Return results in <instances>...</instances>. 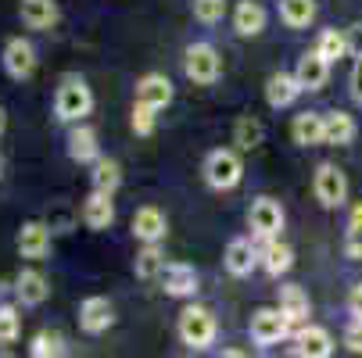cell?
Here are the masks:
<instances>
[{
	"label": "cell",
	"mask_w": 362,
	"mask_h": 358,
	"mask_svg": "<svg viewBox=\"0 0 362 358\" xmlns=\"http://www.w3.org/2000/svg\"><path fill=\"white\" fill-rule=\"evenodd\" d=\"M348 312H351V319H362V283H355L348 290Z\"/></svg>",
	"instance_id": "obj_41"
},
{
	"label": "cell",
	"mask_w": 362,
	"mask_h": 358,
	"mask_svg": "<svg viewBox=\"0 0 362 358\" xmlns=\"http://www.w3.org/2000/svg\"><path fill=\"white\" fill-rule=\"evenodd\" d=\"M341 340H344V347H348L351 354H362V319H351V323L344 326Z\"/></svg>",
	"instance_id": "obj_37"
},
{
	"label": "cell",
	"mask_w": 362,
	"mask_h": 358,
	"mask_svg": "<svg viewBox=\"0 0 362 358\" xmlns=\"http://www.w3.org/2000/svg\"><path fill=\"white\" fill-rule=\"evenodd\" d=\"M294 354L298 358H330L334 354V337L327 326L305 323L294 330Z\"/></svg>",
	"instance_id": "obj_13"
},
{
	"label": "cell",
	"mask_w": 362,
	"mask_h": 358,
	"mask_svg": "<svg viewBox=\"0 0 362 358\" xmlns=\"http://www.w3.org/2000/svg\"><path fill=\"white\" fill-rule=\"evenodd\" d=\"M276 309L294 323V326H305V319H308V294H305V287H298V283H284L280 287V294H276Z\"/></svg>",
	"instance_id": "obj_25"
},
{
	"label": "cell",
	"mask_w": 362,
	"mask_h": 358,
	"mask_svg": "<svg viewBox=\"0 0 362 358\" xmlns=\"http://www.w3.org/2000/svg\"><path fill=\"white\" fill-rule=\"evenodd\" d=\"M201 176L212 190H233L244 179V162H240V150L237 147H216L204 155Z\"/></svg>",
	"instance_id": "obj_3"
},
{
	"label": "cell",
	"mask_w": 362,
	"mask_h": 358,
	"mask_svg": "<svg viewBox=\"0 0 362 358\" xmlns=\"http://www.w3.org/2000/svg\"><path fill=\"white\" fill-rule=\"evenodd\" d=\"M348 93H351L355 105H362V58H355V65H351V76H348Z\"/></svg>",
	"instance_id": "obj_38"
},
{
	"label": "cell",
	"mask_w": 362,
	"mask_h": 358,
	"mask_svg": "<svg viewBox=\"0 0 362 358\" xmlns=\"http://www.w3.org/2000/svg\"><path fill=\"white\" fill-rule=\"evenodd\" d=\"M0 358H15V351L11 347H0Z\"/></svg>",
	"instance_id": "obj_45"
},
{
	"label": "cell",
	"mask_w": 362,
	"mask_h": 358,
	"mask_svg": "<svg viewBox=\"0 0 362 358\" xmlns=\"http://www.w3.org/2000/svg\"><path fill=\"white\" fill-rule=\"evenodd\" d=\"M133 273H136L140 280H158V276L165 273V254H162V247H158V244H144V247L136 251Z\"/></svg>",
	"instance_id": "obj_30"
},
{
	"label": "cell",
	"mask_w": 362,
	"mask_h": 358,
	"mask_svg": "<svg viewBox=\"0 0 362 358\" xmlns=\"http://www.w3.org/2000/svg\"><path fill=\"white\" fill-rule=\"evenodd\" d=\"M18 15H22V25L33 32H50L62 22L58 0H18Z\"/></svg>",
	"instance_id": "obj_15"
},
{
	"label": "cell",
	"mask_w": 362,
	"mask_h": 358,
	"mask_svg": "<svg viewBox=\"0 0 362 358\" xmlns=\"http://www.w3.org/2000/svg\"><path fill=\"white\" fill-rule=\"evenodd\" d=\"M29 354L33 358H65L69 354V344L58 330H40L29 344Z\"/></svg>",
	"instance_id": "obj_31"
},
{
	"label": "cell",
	"mask_w": 362,
	"mask_h": 358,
	"mask_svg": "<svg viewBox=\"0 0 362 358\" xmlns=\"http://www.w3.org/2000/svg\"><path fill=\"white\" fill-rule=\"evenodd\" d=\"M69 158L76 165H93L100 158V143H97V129L79 122L69 129Z\"/></svg>",
	"instance_id": "obj_23"
},
{
	"label": "cell",
	"mask_w": 362,
	"mask_h": 358,
	"mask_svg": "<svg viewBox=\"0 0 362 358\" xmlns=\"http://www.w3.org/2000/svg\"><path fill=\"white\" fill-rule=\"evenodd\" d=\"M219 358H247V351H240V347H226Z\"/></svg>",
	"instance_id": "obj_43"
},
{
	"label": "cell",
	"mask_w": 362,
	"mask_h": 358,
	"mask_svg": "<svg viewBox=\"0 0 362 358\" xmlns=\"http://www.w3.org/2000/svg\"><path fill=\"white\" fill-rule=\"evenodd\" d=\"M129 126H133V133H136V136H151L154 129H158V112L147 108V105H133Z\"/></svg>",
	"instance_id": "obj_35"
},
{
	"label": "cell",
	"mask_w": 362,
	"mask_h": 358,
	"mask_svg": "<svg viewBox=\"0 0 362 358\" xmlns=\"http://www.w3.org/2000/svg\"><path fill=\"white\" fill-rule=\"evenodd\" d=\"M47 226L54 229V233H69V229L76 226V215H72V212L65 208V204H58V208L47 215Z\"/></svg>",
	"instance_id": "obj_36"
},
{
	"label": "cell",
	"mask_w": 362,
	"mask_h": 358,
	"mask_svg": "<svg viewBox=\"0 0 362 358\" xmlns=\"http://www.w3.org/2000/svg\"><path fill=\"white\" fill-rule=\"evenodd\" d=\"M0 61H4V72L11 76V79H33V72H36V65H40V54H36V47H33V40H25V36H11L8 43H4V54H0Z\"/></svg>",
	"instance_id": "obj_8"
},
{
	"label": "cell",
	"mask_w": 362,
	"mask_h": 358,
	"mask_svg": "<svg viewBox=\"0 0 362 358\" xmlns=\"http://www.w3.org/2000/svg\"><path fill=\"white\" fill-rule=\"evenodd\" d=\"M323 122H327V143L330 147H348L351 140H355V133H358V126H355V119L348 115V112H327L323 115Z\"/></svg>",
	"instance_id": "obj_29"
},
{
	"label": "cell",
	"mask_w": 362,
	"mask_h": 358,
	"mask_svg": "<svg viewBox=\"0 0 362 358\" xmlns=\"http://www.w3.org/2000/svg\"><path fill=\"white\" fill-rule=\"evenodd\" d=\"M176 333H180V340H183L187 347L209 351V347L216 344V333H219L216 312L204 309V304H197V301H190L187 309L180 312V319H176Z\"/></svg>",
	"instance_id": "obj_1"
},
{
	"label": "cell",
	"mask_w": 362,
	"mask_h": 358,
	"mask_svg": "<svg viewBox=\"0 0 362 358\" xmlns=\"http://www.w3.org/2000/svg\"><path fill=\"white\" fill-rule=\"evenodd\" d=\"M223 265H226V273L237 276V280L251 276V273L258 269V244L247 240V237H233V240L226 244V251H223Z\"/></svg>",
	"instance_id": "obj_14"
},
{
	"label": "cell",
	"mask_w": 362,
	"mask_h": 358,
	"mask_svg": "<svg viewBox=\"0 0 362 358\" xmlns=\"http://www.w3.org/2000/svg\"><path fill=\"white\" fill-rule=\"evenodd\" d=\"M262 143H266V126L255 115H240L233 122V147L237 150H258Z\"/></svg>",
	"instance_id": "obj_28"
},
{
	"label": "cell",
	"mask_w": 362,
	"mask_h": 358,
	"mask_svg": "<svg viewBox=\"0 0 362 358\" xmlns=\"http://www.w3.org/2000/svg\"><path fill=\"white\" fill-rule=\"evenodd\" d=\"M294 76H298L301 90L316 93V90H323V86H327V79H330V61H327V58L320 54V50L313 47V50H305V54L298 58Z\"/></svg>",
	"instance_id": "obj_16"
},
{
	"label": "cell",
	"mask_w": 362,
	"mask_h": 358,
	"mask_svg": "<svg viewBox=\"0 0 362 358\" xmlns=\"http://www.w3.org/2000/svg\"><path fill=\"white\" fill-rule=\"evenodd\" d=\"M50 244H54V229L47 226V219H29L18 229V254L29 262H43L50 254Z\"/></svg>",
	"instance_id": "obj_9"
},
{
	"label": "cell",
	"mask_w": 362,
	"mask_h": 358,
	"mask_svg": "<svg viewBox=\"0 0 362 358\" xmlns=\"http://www.w3.org/2000/svg\"><path fill=\"white\" fill-rule=\"evenodd\" d=\"M90 169H93V172H90V186H93L97 193H112V197H115V190L122 186V165H119L115 158L100 155Z\"/></svg>",
	"instance_id": "obj_26"
},
{
	"label": "cell",
	"mask_w": 362,
	"mask_h": 358,
	"mask_svg": "<svg viewBox=\"0 0 362 358\" xmlns=\"http://www.w3.org/2000/svg\"><path fill=\"white\" fill-rule=\"evenodd\" d=\"M344 254L351 262H362V233H355V229L344 233Z\"/></svg>",
	"instance_id": "obj_39"
},
{
	"label": "cell",
	"mask_w": 362,
	"mask_h": 358,
	"mask_svg": "<svg viewBox=\"0 0 362 358\" xmlns=\"http://www.w3.org/2000/svg\"><path fill=\"white\" fill-rule=\"evenodd\" d=\"M269 25V11L258 4V0H237V8H233V32L237 36H262Z\"/></svg>",
	"instance_id": "obj_20"
},
{
	"label": "cell",
	"mask_w": 362,
	"mask_h": 358,
	"mask_svg": "<svg viewBox=\"0 0 362 358\" xmlns=\"http://www.w3.org/2000/svg\"><path fill=\"white\" fill-rule=\"evenodd\" d=\"M47 297H50V280L40 269H22L15 276V301L22 309H40Z\"/></svg>",
	"instance_id": "obj_17"
},
{
	"label": "cell",
	"mask_w": 362,
	"mask_h": 358,
	"mask_svg": "<svg viewBox=\"0 0 362 358\" xmlns=\"http://www.w3.org/2000/svg\"><path fill=\"white\" fill-rule=\"evenodd\" d=\"M0 176H4V162H0Z\"/></svg>",
	"instance_id": "obj_46"
},
{
	"label": "cell",
	"mask_w": 362,
	"mask_h": 358,
	"mask_svg": "<svg viewBox=\"0 0 362 358\" xmlns=\"http://www.w3.org/2000/svg\"><path fill=\"white\" fill-rule=\"evenodd\" d=\"M247 330H251V340H255V344L273 347V344H280V340H287V337L294 333V323H291L280 309H258V312L251 316Z\"/></svg>",
	"instance_id": "obj_6"
},
{
	"label": "cell",
	"mask_w": 362,
	"mask_h": 358,
	"mask_svg": "<svg viewBox=\"0 0 362 358\" xmlns=\"http://www.w3.org/2000/svg\"><path fill=\"white\" fill-rule=\"evenodd\" d=\"M158 283H162V290H165L169 297L190 301V297L197 294V269L187 265V262H169L165 273L158 276Z\"/></svg>",
	"instance_id": "obj_18"
},
{
	"label": "cell",
	"mask_w": 362,
	"mask_h": 358,
	"mask_svg": "<svg viewBox=\"0 0 362 358\" xmlns=\"http://www.w3.org/2000/svg\"><path fill=\"white\" fill-rule=\"evenodd\" d=\"M258 265H262L269 276H284V273H291V265H294V247L287 244V240H280V237H273V240H262V247H258Z\"/></svg>",
	"instance_id": "obj_22"
},
{
	"label": "cell",
	"mask_w": 362,
	"mask_h": 358,
	"mask_svg": "<svg viewBox=\"0 0 362 358\" xmlns=\"http://www.w3.org/2000/svg\"><path fill=\"white\" fill-rule=\"evenodd\" d=\"M129 229L140 244H162L165 233H169V219L162 208H154V204H140L129 219Z\"/></svg>",
	"instance_id": "obj_11"
},
{
	"label": "cell",
	"mask_w": 362,
	"mask_h": 358,
	"mask_svg": "<svg viewBox=\"0 0 362 358\" xmlns=\"http://www.w3.org/2000/svg\"><path fill=\"white\" fill-rule=\"evenodd\" d=\"M301 93H305V90H301V83H298L294 72H273V76L266 79V105H269L273 112L291 108Z\"/></svg>",
	"instance_id": "obj_21"
},
{
	"label": "cell",
	"mask_w": 362,
	"mask_h": 358,
	"mask_svg": "<svg viewBox=\"0 0 362 358\" xmlns=\"http://www.w3.org/2000/svg\"><path fill=\"white\" fill-rule=\"evenodd\" d=\"M4 129H8V115H4V108H0V136H4Z\"/></svg>",
	"instance_id": "obj_44"
},
{
	"label": "cell",
	"mask_w": 362,
	"mask_h": 358,
	"mask_svg": "<svg viewBox=\"0 0 362 358\" xmlns=\"http://www.w3.org/2000/svg\"><path fill=\"white\" fill-rule=\"evenodd\" d=\"M83 226L86 229H93V233H105V229H112V222H115V201H112V193H97V190H90V197L83 201Z\"/></svg>",
	"instance_id": "obj_19"
},
{
	"label": "cell",
	"mask_w": 362,
	"mask_h": 358,
	"mask_svg": "<svg viewBox=\"0 0 362 358\" xmlns=\"http://www.w3.org/2000/svg\"><path fill=\"white\" fill-rule=\"evenodd\" d=\"M183 72H187V79H190L194 86H216L219 76H223L219 50H216L212 43H204V40L190 43V47L183 50Z\"/></svg>",
	"instance_id": "obj_4"
},
{
	"label": "cell",
	"mask_w": 362,
	"mask_h": 358,
	"mask_svg": "<svg viewBox=\"0 0 362 358\" xmlns=\"http://www.w3.org/2000/svg\"><path fill=\"white\" fill-rule=\"evenodd\" d=\"M344 36H348V54L362 58V25H351V29H344Z\"/></svg>",
	"instance_id": "obj_40"
},
{
	"label": "cell",
	"mask_w": 362,
	"mask_h": 358,
	"mask_svg": "<svg viewBox=\"0 0 362 358\" xmlns=\"http://www.w3.org/2000/svg\"><path fill=\"white\" fill-rule=\"evenodd\" d=\"M316 50L334 65V61H341V58L348 54V36H344L341 29H323L320 40H316Z\"/></svg>",
	"instance_id": "obj_32"
},
{
	"label": "cell",
	"mask_w": 362,
	"mask_h": 358,
	"mask_svg": "<svg viewBox=\"0 0 362 358\" xmlns=\"http://www.w3.org/2000/svg\"><path fill=\"white\" fill-rule=\"evenodd\" d=\"M22 337V316L15 304H0V347H11Z\"/></svg>",
	"instance_id": "obj_33"
},
{
	"label": "cell",
	"mask_w": 362,
	"mask_h": 358,
	"mask_svg": "<svg viewBox=\"0 0 362 358\" xmlns=\"http://www.w3.org/2000/svg\"><path fill=\"white\" fill-rule=\"evenodd\" d=\"M287 215H284V204L273 201V197H255L251 208H247V226H251V237L255 240H273L280 237Z\"/></svg>",
	"instance_id": "obj_5"
},
{
	"label": "cell",
	"mask_w": 362,
	"mask_h": 358,
	"mask_svg": "<svg viewBox=\"0 0 362 358\" xmlns=\"http://www.w3.org/2000/svg\"><path fill=\"white\" fill-rule=\"evenodd\" d=\"M190 11L201 25H216L226 15V0H190Z\"/></svg>",
	"instance_id": "obj_34"
},
{
	"label": "cell",
	"mask_w": 362,
	"mask_h": 358,
	"mask_svg": "<svg viewBox=\"0 0 362 358\" xmlns=\"http://www.w3.org/2000/svg\"><path fill=\"white\" fill-rule=\"evenodd\" d=\"M276 11L287 29H308L316 22V0H276Z\"/></svg>",
	"instance_id": "obj_27"
},
{
	"label": "cell",
	"mask_w": 362,
	"mask_h": 358,
	"mask_svg": "<svg viewBox=\"0 0 362 358\" xmlns=\"http://www.w3.org/2000/svg\"><path fill=\"white\" fill-rule=\"evenodd\" d=\"M173 97H176V90H173L165 72H147V76L136 79V105H147L154 112H165L173 105Z\"/></svg>",
	"instance_id": "obj_12"
},
{
	"label": "cell",
	"mask_w": 362,
	"mask_h": 358,
	"mask_svg": "<svg viewBox=\"0 0 362 358\" xmlns=\"http://www.w3.org/2000/svg\"><path fill=\"white\" fill-rule=\"evenodd\" d=\"M112 326H115V304H112L108 297L93 294V297H86V301L79 304V330H83V333L100 337V333H108Z\"/></svg>",
	"instance_id": "obj_10"
},
{
	"label": "cell",
	"mask_w": 362,
	"mask_h": 358,
	"mask_svg": "<svg viewBox=\"0 0 362 358\" xmlns=\"http://www.w3.org/2000/svg\"><path fill=\"white\" fill-rule=\"evenodd\" d=\"M348 229L362 233V201H355V204H351V212H348Z\"/></svg>",
	"instance_id": "obj_42"
},
{
	"label": "cell",
	"mask_w": 362,
	"mask_h": 358,
	"mask_svg": "<svg viewBox=\"0 0 362 358\" xmlns=\"http://www.w3.org/2000/svg\"><path fill=\"white\" fill-rule=\"evenodd\" d=\"M313 193L316 201L323 204V208H341V204L348 201V176L334 165V162H323L316 165V176H313Z\"/></svg>",
	"instance_id": "obj_7"
},
{
	"label": "cell",
	"mask_w": 362,
	"mask_h": 358,
	"mask_svg": "<svg viewBox=\"0 0 362 358\" xmlns=\"http://www.w3.org/2000/svg\"><path fill=\"white\" fill-rule=\"evenodd\" d=\"M93 112V90L86 86V79L79 76H65L58 93H54V115L65 126H79L86 115Z\"/></svg>",
	"instance_id": "obj_2"
},
{
	"label": "cell",
	"mask_w": 362,
	"mask_h": 358,
	"mask_svg": "<svg viewBox=\"0 0 362 358\" xmlns=\"http://www.w3.org/2000/svg\"><path fill=\"white\" fill-rule=\"evenodd\" d=\"M291 140L298 147H320L327 143V122L320 112H301L291 119Z\"/></svg>",
	"instance_id": "obj_24"
}]
</instances>
